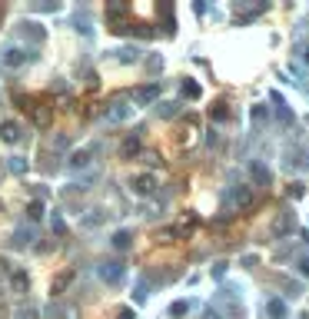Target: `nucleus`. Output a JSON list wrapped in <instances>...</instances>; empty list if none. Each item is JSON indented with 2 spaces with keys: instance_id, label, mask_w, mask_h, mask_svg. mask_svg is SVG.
I'll return each instance as SVG.
<instances>
[{
  "instance_id": "1",
  "label": "nucleus",
  "mask_w": 309,
  "mask_h": 319,
  "mask_svg": "<svg viewBox=\"0 0 309 319\" xmlns=\"http://www.w3.org/2000/svg\"><path fill=\"white\" fill-rule=\"evenodd\" d=\"M27 60H33V53L27 50V47H4L0 50V67H10V70H17V67H24Z\"/></svg>"
},
{
  "instance_id": "2",
  "label": "nucleus",
  "mask_w": 309,
  "mask_h": 319,
  "mask_svg": "<svg viewBox=\"0 0 309 319\" xmlns=\"http://www.w3.org/2000/svg\"><path fill=\"white\" fill-rule=\"evenodd\" d=\"M96 273H100V279L110 283V286H117V283L123 279V266L120 263H100V266H96Z\"/></svg>"
},
{
  "instance_id": "3",
  "label": "nucleus",
  "mask_w": 309,
  "mask_h": 319,
  "mask_svg": "<svg viewBox=\"0 0 309 319\" xmlns=\"http://www.w3.org/2000/svg\"><path fill=\"white\" fill-rule=\"evenodd\" d=\"M20 33H24V40H30V44H44L47 40L44 27H40L37 20H24V24H20Z\"/></svg>"
},
{
  "instance_id": "4",
  "label": "nucleus",
  "mask_w": 309,
  "mask_h": 319,
  "mask_svg": "<svg viewBox=\"0 0 309 319\" xmlns=\"http://www.w3.org/2000/svg\"><path fill=\"white\" fill-rule=\"evenodd\" d=\"M30 120H33L37 126H50V123H53V106H47V103H33Z\"/></svg>"
},
{
  "instance_id": "5",
  "label": "nucleus",
  "mask_w": 309,
  "mask_h": 319,
  "mask_svg": "<svg viewBox=\"0 0 309 319\" xmlns=\"http://www.w3.org/2000/svg\"><path fill=\"white\" fill-rule=\"evenodd\" d=\"M73 279H76V273H73V269H67V273L53 276V283H50V293H53V296H63V293L70 289V283H73Z\"/></svg>"
},
{
  "instance_id": "6",
  "label": "nucleus",
  "mask_w": 309,
  "mask_h": 319,
  "mask_svg": "<svg viewBox=\"0 0 309 319\" xmlns=\"http://www.w3.org/2000/svg\"><path fill=\"white\" fill-rule=\"evenodd\" d=\"M20 123L17 120H4V123H0V140H4V143H17L20 140Z\"/></svg>"
},
{
  "instance_id": "7",
  "label": "nucleus",
  "mask_w": 309,
  "mask_h": 319,
  "mask_svg": "<svg viewBox=\"0 0 309 319\" xmlns=\"http://www.w3.org/2000/svg\"><path fill=\"white\" fill-rule=\"evenodd\" d=\"M10 286H13V293H27V289H30V276H27L24 269H13V273H10Z\"/></svg>"
},
{
  "instance_id": "8",
  "label": "nucleus",
  "mask_w": 309,
  "mask_h": 319,
  "mask_svg": "<svg viewBox=\"0 0 309 319\" xmlns=\"http://www.w3.org/2000/svg\"><path fill=\"white\" fill-rule=\"evenodd\" d=\"M27 219H30V223L44 219V203H40V200H30V203H27Z\"/></svg>"
},
{
  "instance_id": "9",
  "label": "nucleus",
  "mask_w": 309,
  "mask_h": 319,
  "mask_svg": "<svg viewBox=\"0 0 309 319\" xmlns=\"http://www.w3.org/2000/svg\"><path fill=\"white\" fill-rule=\"evenodd\" d=\"M33 243V230H24V226H20L17 233H13V246H30Z\"/></svg>"
},
{
  "instance_id": "10",
  "label": "nucleus",
  "mask_w": 309,
  "mask_h": 319,
  "mask_svg": "<svg viewBox=\"0 0 309 319\" xmlns=\"http://www.w3.org/2000/svg\"><path fill=\"white\" fill-rule=\"evenodd\" d=\"M126 113H130V110H126L123 103H110V110H107V120H113V123H120V120L126 117Z\"/></svg>"
},
{
  "instance_id": "11",
  "label": "nucleus",
  "mask_w": 309,
  "mask_h": 319,
  "mask_svg": "<svg viewBox=\"0 0 309 319\" xmlns=\"http://www.w3.org/2000/svg\"><path fill=\"white\" fill-rule=\"evenodd\" d=\"M133 190H137V193H153V176H137V180H133Z\"/></svg>"
},
{
  "instance_id": "12",
  "label": "nucleus",
  "mask_w": 309,
  "mask_h": 319,
  "mask_svg": "<svg viewBox=\"0 0 309 319\" xmlns=\"http://www.w3.org/2000/svg\"><path fill=\"white\" fill-rule=\"evenodd\" d=\"M130 243H133V236L126 230H120V233H113V246L117 250H130Z\"/></svg>"
},
{
  "instance_id": "13",
  "label": "nucleus",
  "mask_w": 309,
  "mask_h": 319,
  "mask_svg": "<svg viewBox=\"0 0 309 319\" xmlns=\"http://www.w3.org/2000/svg\"><path fill=\"white\" fill-rule=\"evenodd\" d=\"M7 166H10V173L24 176V173H27V157H10V163H7Z\"/></svg>"
},
{
  "instance_id": "14",
  "label": "nucleus",
  "mask_w": 309,
  "mask_h": 319,
  "mask_svg": "<svg viewBox=\"0 0 309 319\" xmlns=\"http://www.w3.org/2000/svg\"><path fill=\"white\" fill-rule=\"evenodd\" d=\"M90 153H93V150H76L73 157H70V166H87V163H90Z\"/></svg>"
},
{
  "instance_id": "15",
  "label": "nucleus",
  "mask_w": 309,
  "mask_h": 319,
  "mask_svg": "<svg viewBox=\"0 0 309 319\" xmlns=\"http://www.w3.org/2000/svg\"><path fill=\"white\" fill-rule=\"evenodd\" d=\"M50 226H53V233L57 236H67V219L60 216V213H53V219H50Z\"/></svg>"
},
{
  "instance_id": "16",
  "label": "nucleus",
  "mask_w": 309,
  "mask_h": 319,
  "mask_svg": "<svg viewBox=\"0 0 309 319\" xmlns=\"http://www.w3.org/2000/svg\"><path fill=\"white\" fill-rule=\"evenodd\" d=\"M137 150H140V140H137V137H130V140L123 143V157H133Z\"/></svg>"
},
{
  "instance_id": "17",
  "label": "nucleus",
  "mask_w": 309,
  "mask_h": 319,
  "mask_svg": "<svg viewBox=\"0 0 309 319\" xmlns=\"http://www.w3.org/2000/svg\"><path fill=\"white\" fill-rule=\"evenodd\" d=\"M153 97H157V87H143V90H140V93H137V100H153Z\"/></svg>"
},
{
  "instance_id": "18",
  "label": "nucleus",
  "mask_w": 309,
  "mask_h": 319,
  "mask_svg": "<svg viewBox=\"0 0 309 319\" xmlns=\"http://www.w3.org/2000/svg\"><path fill=\"white\" fill-rule=\"evenodd\" d=\"M100 219H103V216H100V210H90V216L83 219V226H96Z\"/></svg>"
},
{
  "instance_id": "19",
  "label": "nucleus",
  "mask_w": 309,
  "mask_h": 319,
  "mask_svg": "<svg viewBox=\"0 0 309 319\" xmlns=\"http://www.w3.org/2000/svg\"><path fill=\"white\" fill-rule=\"evenodd\" d=\"M120 60H123V63H130V60H137V50H120Z\"/></svg>"
},
{
  "instance_id": "20",
  "label": "nucleus",
  "mask_w": 309,
  "mask_h": 319,
  "mask_svg": "<svg viewBox=\"0 0 309 319\" xmlns=\"http://www.w3.org/2000/svg\"><path fill=\"white\" fill-rule=\"evenodd\" d=\"M13 269H10V263H7V259H0V276H10Z\"/></svg>"
},
{
  "instance_id": "21",
  "label": "nucleus",
  "mask_w": 309,
  "mask_h": 319,
  "mask_svg": "<svg viewBox=\"0 0 309 319\" xmlns=\"http://www.w3.org/2000/svg\"><path fill=\"white\" fill-rule=\"evenodd\" d=\"M117 319H133V313H130V309H120V316H117Z\"/></svg>"
},
{
  "instance_id": "22",
  "label": "nucleus",
  "mask_w": 309,
  "mask_h": 319,
  "mask_svg": "<svg viewBox=\"0 0 309 319\" xmlns=\"http://www.w3.org/2000/svg\"><path fill=\"white\" fill-rule=\"evenodd\" d=\"M67 319H76V309H67Z\"/></svg>"
}]
</instances>
